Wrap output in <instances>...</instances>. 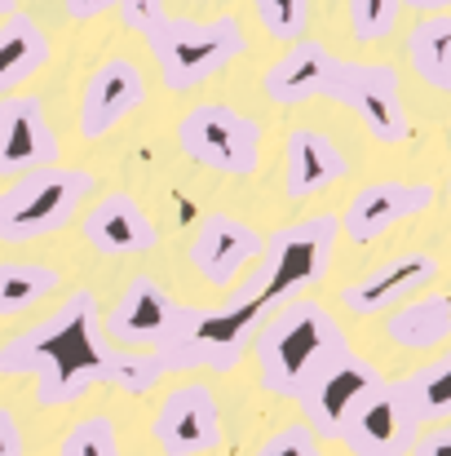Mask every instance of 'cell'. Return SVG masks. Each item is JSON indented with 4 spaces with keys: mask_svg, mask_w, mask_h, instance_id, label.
<instances>
[{
    "mask_svg": "<svg viewBox=\"0 0 451 456\" xmlns=\"http://www.w3.org/2000/svg\"><path fill=\"white\" fill-rule=\"evenodd\" d=\"M0 377H36V403L67 408L80 403L93 386L147 395L164 368L150 350L111 346L98 319V297L89 289H76L53 314L0 346Z\"/></svg>",
    "mask_w": 451,
    "mask_h": 456,
    "instance_id": "1",
    "label": "cell"
},
{
    "mask_svg": "<svg viewBox=\"0 0 451 456\" xmlns=\"http://www.w3.org/2000/svg\"><path fill=\"white\" fill-rule=\"evenodd\" d=\"M345 350H350V337L336 323V314L314 297H297L262 319L248 354L257 363V381L266 395L301 399V390Z\"/></svg>",
    "mask_w": 451,
    "mask_h": 456,
    "instance_id": "2",
    "label": "cell"
},
{
    "mask_svg": "<svg viewBox=\"0 0 451 456\" xmlns=\"http://www.w3.org/2000/svg\"><path fill=\"white\" fill-rule=\"evenodd\" d=\"M266 314L270 310L248 293H235L226 305H181L177 328L150 354L164 372H235Z\"/></svg>",
    "mask_w": 451,
    "mask_h": 456,
    "instance_id": "3",
    "label": "cell"
},
{
    "mask_svg": "<svg viewBox=\"0 0 451 456\" xmlns=\"http://www.w3.org/2000/svg\"><path fill=\"white\" fill-rule=\"evenodd\" d=\"M336 240H341V213H314V217H301V222L270 231L262 244V257L248 271L239 293L257 297L266 310L297 302L314 284H323V275L332 271Z\"/></svg>",
    "mask_w": 451,
    "mask_h": 456,
    "instance_id": "4",
    "label": "cell"
},
{
    "mask_svg": "<svg viewBox=\"0 0 451 456\" xmlns=\"http://www.w3.org/2000/svg\"><path fill=\"white\" fill-rule=\"evenodd\" d=\"M147 49L159 67V80L168 94H190L208 80H217L235 58L248 53V36L235 13H217L208 22L199 18H164L147 36Z\"/></svg>",
    "mask_w": 451,
    "mask_h": 456,
    "instance_id": "5",
    "label": "cell"
},
{
    "mask_svg": "<svg viewBox=\"0 0 451 456\" xmlns=\"http://www.w3.org/2000/svg\"><path fill=\"white\" fill-rule=\"evenodd\" d=\"M93 191L98 177L80 164H49L13 177L0 191V244H31L71 226Z\"/></svg>",
    "mask_w": 451,
    "mask_h": 456,
    "instance_id": "6",
    "label": "cell"
},
{
    "mask_svg": "<svg viewBox=\"0 0 451 456\" xmlns=\"http://www.w3.org/2000/svg\"><path fill=\"white\" fill-rule=\"evenodd\" d=\"M177 147L199 168L253 177L262 168V125L230 102H195L177 120Z\"/></svg>",
    "mask_w": 451,
    "mask_h": 456,
    "instance_id": "7",
    "label": "cell"
},
{
    "mask_svg": "<svg viewBox=\"0 0 451 456\" xmlns=\"http://www.w3.org/2000/svg\"><path fill=\"white\" fill-rule=\"evenodd\" d=\"M327 98L341 102L345 111L358 116V125L381 142V147H403L412 138V116L403 107V80L385 62H363V58H336Z\"/></svg>",
    "mask_w": 451,
    "mask_h": 456,
    "instance_id": "8",
    "label": "cell"
},
{
    "mask_svg": "<svg viewBox=\"0 0 451 456\" xmlns=\"http://www.w3.org/2000/svg\"><path fill=\"white\" fill-rule=\"evenodd\" d=\"M381 381H385V377H381V368H376L372 359L345 350L341 359H332V363L301 390L297 403H301V412H305L301 426H310L314 439H341L345 426L354 421V412L367 403V395H372Z\"/></svg>",
    "mask_w": 451,
    "mask_h": 456,
    "instance_id": "9",
    "label": "cell"
},
{
    "mask_svg": "<svg viewBox=\"0 0 451 456\" xmlns=\"http://www.w3.org/2000/svg\"><path fill=\"white\" fill-rule=\"evenodd\" d=\"M150 439L164 456H208L221 448V403L204 381H181L173 386L155 417H150Z\"/></svg>",
    "mask_w": 451,
    "mask_h": 456,
    "instance_id": "10",
    "label": "cell"
},
{
    "mask_svg": "<svg viewBox=\"0 0 451 456\" xmlns=\"http://www.w3.org/2000/svg\"><path fill=\"white\" fill-rule=\"evenodd\" d=\"M147 102V76L133 58H107L89 71L85 89H80V111H76V129L85 142H102L107 134H116L138 107Z\"/></svg>",
    "mask_w": 451,
    "mask_h": 456,
    "instance_id": "11",
    "label": "cell"
},
{
    "mask_svg": "<svg viewBox=\"0 0 451 456\" xmlns=\"http://www.w3.org/2000/svg\"><path fill=\"white\" fill-rule=\"evenodd\" d=\"M181 319V302L150 275H133L116 305L107 310L102 319V332L111 346H125V350H159L168 341V332L177 328Z\"/></svg>",
    "mask_w": 451,
    "mask_h": 456,
    "instance_id": "12",
    "label": "cell"
},
{
    "mask_svg": "<svg viewBox=\"0 0 451 456\" xmlns=\"http://www.w3.org/2000/svg\"><path fill=\"white\" fill-rule=\"evenodd\" d=\"M262 244H266V235L257 226H248L244 217H235V213H204V222L190 235L186 257H190V266L213 289H230L239 275H248L257 266Z\"/></svg>",
    "mask_w": 451,
    "mask_h": 456,
    "instance_id": "13",
    "label": "cell"
},
{
    "mask_svg": "<svg viewBox=\"0 0 451 456\" xmlns=\"http://www.w3.org/2000/svg\"><path fill=\"white\" fill-rule=\"evenodd\" d=\"M434 200H439L434 182H367L354 191L350 208L341 213V231L354 244H376L403 222L421 217Z\"/></svg>",
    "mask_w": 451,
    "mask_h": 456,
    "instance_id": "14",
    "label": "cell"
},
{
    "mask_svg": "<svg viewBox=\"0 0 451 456\" xmlns=\"http://www.w3.org/2000/svg\"><path fill=\"white\" fill-rule=\"evenodd\" d=\"M58 159V134L44 116V98L9 94L0 98V177H22Z\"/></svg>",
    "mask_w": 451,
    "mask_h": 456,
    "instance_id": "15",
    "label": "cell"
},
{
    "mask_svg": "<svg viewBox=\"0 0 451 456\" xmlns=\"http://www.w3.org/2000/svg\"><path fill=\"white\" fill-rule=\"evenodd\" d=\"M416 417L399 390V381H381L367 403L354 412V421L345 426V448L354 456H407L416 444Z\"/></svg>",
    "mask_w": 451,
    "mask_h": 456,
    "instance_id": "16",
    "label": "cell"
},
{
    "mask_svg": "<svg viewBox=\"0 0 451 456\" xmlns=\"http://www.w3.org/2000/svg\"><path fill=\"white\" fill-rule=\"evenodd\" d=\"M443 262L434 253H399L390 262H381L376 271H367L363 280H354L341 297L350 314H381V310H394V305L412 302L421 289H430L439 280Z\"/></svg>",
    "mask_w": 451,
    "mask_h": 456,
    "instance_id": "17",
    "label": "cell"
},
{
    "mask_svg": "<svg viewBox=\"0 0 451 456\" xmlns=\"http://www.w3.org/2000/svg\"><path fill=\"white\" fill-rule=\"evenodd\" d=\"M85 244L107 253V257H129V253H150L159 244V231L150 213L129 195V191H107L85 217H80Z\"/></svg>",
    "mask_w": 451,
    "mask_h": 456,
    "instance_id": "18",
    "label": "cell"
},
{
    "mask_svg": "<svg viewBox=\"0 0 451 456\" xmlns=\"http://www.w3.org/2000/svg\"><path fill=\"white\" fill-rule=\"evenodd\" d=\"M345 177H350V159L323 129H293L284 138V195L293 204L332 191Z\"/></svg>",
    "mask_w": 451,
    "mask_h": 456,
    "instance_id": "19",
    "label": "cell"
},
{
    "mask_svg": "<svg viewBox=\"0 0 451 456\" xmlns=\"http://www.w3.org/2000/svg\"><path fill=\"white\" fill-rule=\"evenodd\" d=\"M332 62L336 53L323 49L318 40H293V49L266 67L262 76V94L275 107H301L310 98H327V80H332Z\"/></svg>",
    "mask_w": 451,
    "mask_h": 456,
    "instance_id": "20",
    "label": "cell"
},
{
    "mask_svg": "<svg viewBox=\"0 0 451 456\" xmlns=\"http://www.w3.org/2000/svg\"><path fill=\"white\" fill-rule=\"evenodd\" d=\"M49 58H53V40L31 13L13 9L9 18H0V98L22 94V85Z\"/></svg>",
    "mask_w": 451,
    "mask_h": 456,
    "instance_id": "21",
    "label": "cell"
},
{
    "mask_svg": "<svg viewBox=\"0 0 451 456\" xmlns=\"http://www.w3.org/2000/svg\"><path fill=\"white\" fill-rule=\"evenodd\" d=\"M385 337L399 350H439L451 337V297L447 293H416L412 302L394 305L385 319Z\"/></svg>",
    "mask_w": 451,
    "mask_h": 456,
    "instance_id": "22",
    "label": "cell"
},
{
    "mask_svg": "<svg viewBox=\"0 0 451 456\" xmlns=\"http://www.w3.org/2000/svg\"><path fill=\"white\" fill-rule=\"evenodd\" d=\"M407 62L434 94H451V13H425L407 31Z\"/></svg>",
    "mask_w": 451,
    "mask_h": 456,
    "instance_id": "23",
    "label": "cell"
},
{
    "mask_svg": "<svg viewBox=\"0 0 451 456\" xmlns=\"http://www.w3.org/2000/svg\"><path fill=\"white\" fill-rule=\"evenodd\" d=\"M399 390H403L416 426L451 421V350H443L434 363L416 368L412 377H399Z\"/></svg>",
    "mask_w": 451,
    "mask_h": 456,
    "instance_id": "24",
    "label": "cell"
},
{
    "mask_svg": "<svg viewBox=\"0 0 451 456\" xmlns=\"http://www.w3.org/2000/svg\"><path fill=\"white\" fill-rule=\"evenodd\" d=\"M62 289V275L44 262H0V319L27 314Z\"/></svg>",
    "mask_w": 451,
    "mask_h": 456,
    "instance_id": "25",
    "label": "cell"
},
{
    "mask_svg": "<svg viewBox=\"0 0 451 456\" xmlns=\"http://www.w3.org/2000/svg\"><path fill=\"white\" fill-rule=\"evenodd\" d=\"M53 456H125L120 452V430L107 412H93V417H80Z\"/></svg>",
    "mask_w": 451,
    "mask_h": 456,
    "instance_id": "26",
    "label": "cell"
},
{
    "mask_svg": "<svg viewBox=\"0 0 451 456\" xmlns=\"http://www.w3.org/2000/svg\"><path fill=\"white\" fill-rule=\"evenodd\" d=\"M403 0H350V36L358 45H376L399 27Z\"/></svg>",
    "mask_w": 451,
    "mask_h": 456,
    "instance_id": "27",
    "label": "cell"
},
{
    "mask_svg": "<svg viewBox=\"0 0 451 456\" xmlns=\"http://www.w3.org/2000/svg\"><path fill=\"white\" fill-rule=\"evenodd\" d=\"M310 9H314V0H253V13H257L262 31L275 36V40H301L305 22H310Z\"/></svg>",
    "mask_w": 451,
    "mask_h": 456,
    "instance_id": "28",
    "label": "cell"
},
{
    "mask_svg": "<svg viewBox=\"0 0 451 456\" xmlns=\"http://www.w3.org/2000/svg\"><path fill=\"white\" fill-rule=\"evenodd\" d=\"M253 456H323V444L314 439V430L310 426H284V430H275L262 448Z\"/></svg>",
    "mask_w": 451,
    "mask_h": 456,
    "instance_id": "29",
    "label": "cell"
},
{
    "mask_svg": "<svg viewBox=\"0 0 451 456\" xmlns=\"http://www.w3.org/2000/svg\"><path fill=\"white\" fill-rule=\"evenodd\" d=\"M116 18H120L125 31L147 40L150 31L168 18V0H116Z\"/></svg>",
    "mask_w": 451,
    "mask_h": 456,
    "instance_id": "30",
    "label": "cell"
},
{
    "mask_svg": "<svg viewBox=\"0 0 451 456\" xmlns=\"http://www.w3.org/2000/svg\"><path fill=\"white\" fill-rule=\"evenodd\" d=\"M407 456H451V421H439L434 430H425Z\"/></svg>",
    "mask_w": 451,
    "mask_h": 456,
    "instance_id": "31",
    "label": "cell"
},
{
    "mask_svg": "<svg viewBox=\"0 0 451 456\" xmlns=\"http://www.w3.org/2000/svg\"><path fill=\"white\" fill-rule=\"evenodd\" d=\"M27 452V439H22V426L9 408H0V456H22Z\"/></svg>",
    "mask_w": 451,
    "mask_h": 456,
    "instance_id": "32",
    "label": "cell"
},
{
    "mask_svg": "<svg viewBox=\"0 0 451 456\" xmlns=\"http://www.w3.org/2000/svg\"><path fill=\"white\" fill-rule=\"evenodd\" d=\"M62 4H67V18H76V22H93L116 9V0H62Z\"/></svg>",
    "mask_w": 451,
    "mask_h": 456,
    "instance_id": "33",
    "label": "cell"
},
{
    "mask_svg": "<svg viewBox=\"0 0 451 456\" xmlns=\"http://www.w3.org/2000/svg\"><path fill=\"white\" fill-rule=\"evenodd\" d=\"M403 4H412V9H421V13H447L451 0H403Z\"/></svg>",
    "mask_w": 451,
    "mask_h": 456,
    "instance_id": "34",
    "label": "cell"
},
{
    "mask_svg": "<svg viewBox=\"0 0 451 456\" xmlns=\"http://www.w3.org/2000/svg\"><path fill=\"white\" fill-rule=\"evenodd\" d=\"M13 9H18V0H0V18H9Z\"/></svg>",
    "mask_w": 451,
    "mask_h": 456,
    "instance_id": "35",
    "label": "cell"
},
{
    "mask_svg": "<svg viewBox=\"0 0 451 456\" xmlns=\"http://www.w3.org/2000/svg\"><path fill=\"white\" fill-rule=\"evenodd\" d=\"M447 204H451V173H447Z\"/></svg>",
    "mask_w": 451,
    "mask_h": 456,
    "instance_id": "36",
    "label": "cell"
},
{
    "mask_svg": "<svg viewBox=\"0 0 451 456\" xmlns=\"http://www.w3.org/2000/svg\"><path fill=\"white\" fill-rule=\"evenodd\" d=\"M195 4H217V0H195Z\"/></svg>",
    "mask_w": 451,
    "mask_h": 456,
    "instance_id": "37",
    "label": "cell"
}]
</instances>
